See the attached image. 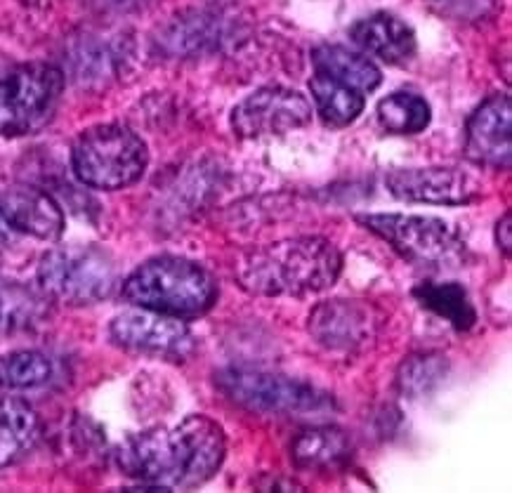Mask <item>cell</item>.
<instances>
[{
	"label": "cell",
	"instance_id": "cell-1",
	"mask_svg": "<svg viewBox=\"0 0 512 493\" xmlns=\"http://www.w3.org/2000/svg\"><path fill=\"white\" fill-rule=\"evenodd\" d=\"M227 437L208 416H189L173 427H152L123 439L116 465L149 491L196 489L222 468Z\"/></svg>",
	"mask_w": 512,
	"mask_h": 493
},
{
	"label": "cell",
	"instance_id": "cell-2",
	"mask_svg": "<svg viewBox=\"0 0 512 493\" xmlns=\"http://www.w3.org/2000/svg\"><path fill=\"white\" fill-rule=\"evenodd\" d=\"M343 272V253L324 236H293L244 253L236 279L260 298H303L331 288Z\"/></svg>",
	"mask_w": 512,
	"mask_h": 493
},
{
	"label": "cell",
	"instance_id": "cell-3",
	"mask_svg": "<svg viewBox=\"0 0 512 493\" xmlns=\"http://www.w3.org/2000/svg\"><path fill=\"white\" fill-rule=\"evenodd\" d=\"M121 295L130 305L194 319L206 314L218 300V286L206 269L177 255H159L147 260L123 281Z\"/></svg>",
	"mask_w": 512,
	"mask_h": 493
},
{
	"label": "cell",
	"instance_id": "cell-4",
	"mask_svg": "<svg viewBox=\"0 0 512 493\" xmlns=\"http://www.w3.org/2000/svg\"><path fill=\"white\" fill-rule=\"evenodd\" d=\"M149 163L142 137L118 123L88 128L71 147V168L85 187L116 192L135 184Z\"/></svg>",
	"mask_w": 512,
	"mask_h": 493
},
{
	"label": "cell",
	"instance_id": "cell-5",
	"mask_svg": "<svg viewBox=\"0 0 512 493\" xmlns=\"http://www.w3.org/2000/svg\"><path fill=\"white\" fill-rule=\"evenodd\" d=\"M64 71L48 62L0 67V137L41 133L62 102Z\"/></svg>",
	"mask_w": 512,
	"mask_h": 493
},
{
	"label": "cell",
	"instance_id": "cell-6",
	"mask_svg": "<svg viewBox=\"0 0 512 493\" xmlns=\"http://www.w3.org/2000/svg\"><path fill=\"white\" fill-rule=\"evenodd\" d=\"M364 225L392 246L406 262L425 269H458L468 262V246L449 222L430 215L373 213L357 215Z\"/></svg>",
	"mask_w": 512,
	"mask_h": 493
},
{
	"label": "cell",
	"instance_id": "cell-7",
	"mask_svg": "<svg viewBox=\"0 0 512 493\" xmlns=\"http://www.w3.org/2000/svg\"><path fill=\"white\" fill-rule=\"evenodd\" d=\"M118 286V267L97 246H59L43 255L38 265V288L64 305H95L107 300Z\"/></svg>",
	"mask_w": 512,
	"mask_h": 493
},
{
	"label": "cell",
	"instance_id": "cell-8",
	"mask_svg": "<svg viewBox=\"0 0 512 493\" xmlns=\"http://www.w3.org/2000/svg\"><path fill=\"white\" fill-rule=\"evenodd\" d=\"M215 385L236 406L272 416H303L333 409L331 394L279 373L225 368L215 376Z\"/></svg>",
	"mask_w": 512,
	"mask_h": 493
},
{
	"label": "cell",
	"instance_id": "cell-9",
	"mask_svg": "<svg viewBox=\"0 0 512 493\" xmlns=\"http://www.w3.org/2000/svg\"><path fill=\"white\" fill-rule=\"evenodd\" d=\"M109 338L123 350L166 361H185L196 345L185 321L142 307L116 314L109 324Z\"/></svg>",
	"mask_w": 512,
	"mask_h": 493
},
{
	"label": "cell",
	"instance_id": "cell-10",
	"mask_svg": "<svg viewBox=\"0 0 512 493\" xmlns=\"http://www.w3.org/2000/svg\"><path fill=\"white\" fill-rule=\"evenodd\" d=\"M312 121V104L298 90L267 85L232 109V130L241 140L286 135Z\"/></svg>",
	"mask_w": 512,
	"mask_h": 493
},
{
	"label": "cell",
	"instance_id": "cell-11",
	"mask_svg": "<svg viewBox=\"0 0 512 493\" xmlns=\"http://www.w3.org/2000/svg\"><path fill=\"white\" fill-rule=\"evenodd\" d=\"M236 31V17L225 8H189L177 12L156 31L154 45L166 57H196L218 50Z\"/></svg>",
	"mask_w": 512,
	"mask_h": 493
},
{
	"label": "cell",
	"instance_id": "cell-12",
	"mask_svg": "<svg viewBox=\"0 0 512 493\" xmlns=\"http://www.w3.org/2000/svg\"><path fill=\"white\" fill-rule=\"evenodd\" d=\"M385 187L399 201L463 206L477 199L479 187L458 168H399L385 177Z\"/></svg>",
	"mask_w": 512,
	"mask_h": 493
},
{
	"label": "cell",
	"instance_id": "cell-13",
	"mask_svg": "<svg viewBox=\"0 0 512 493\" xmlns=\"http://www.w3.org/2000/svg\"><path fill=\"white\" fill-rule=\"evenodd\" d=\"M512 109L508 95H491L472 111L465 126V156L477 166L508 170L512 159Z\"/></svg>",
	"mask_w": 512,
	"mask_h": 493
},
{
	"label": "cell",
	"instance_id": "cell-14",
	"mask_svg": "<svg viewBox=\"0 0 512 493\" xmlns=\"http://www.w3.org/2000/svg\"><path fill=\"white\" fill-rule=\"evenodd\" d=\"M310 335L331 352L357 350L376 333V310L359 300L319 302L310 314Z\"/></svg>",
	"mask_w": 512,
	"mask_h": 493
},
{
	"label": "cell",
	"instance_id": "cell-15",
	"mask_svg": "<svg viewBox=\"0 0 512 493\" xmlns=\"http://www.w3.org/2000/svg\"><path fill=\"white\" fill-rule=\"evenodd\" d=\"M0 218L15 232L43 241H57L64 232V213L59 203L31 184L0 187Z\"/></svg>",
	"mask_w": 512,
	"mask_h": 493
},
{
	"label": "cell",
	"instance_id": "cell-16",
	"mask_svg": "<svg viewBox=\"0 0 512 493\" xmlns=\"http://www.w3.org/2000/svg\"><path fill=\"white\" fill-rule=\"evenodd\" d=\"M350 38L366 55L378 57L380 62L392 67L411 62L418 48L411 26L390 12H376L354 22L350 26Z\"/></svg>",
	"mask_w": 512,
	"mask_h": 493
},
{
	"label": "cell",
	"instance_id": "cell-17",
	"mask_svg": "<svg viewBox=\"0 0 512 493\" xmlns=\"http://www.w3.org/2000/svg\"><path fill=\"white\" fill-rule=\"evenodd\" d=\"M50 317V298L41 288L22 281L0 279V340L26 335Z\"/></svg>",
	"mask_w": 512,
	"mask_h": 493
},
{
	"label": "cell",
	"instance_id": "cell-18",
	"mask_svg": "<svg viewBox=\"0 0 512 493\" xmlns=\"http://www.w3.org/2000/svg\"><path fill=\"white\" fill-rule=\"evenodd\" d=\"M312 64L317 74L331 76L333 81L350 85L361 95L373 92L383 83V74L373 64V59L345 48V45H319L312 50Z\"/></svg>",
	"mask_w": 512,
	"mask_h": 493
},
{
	"label": "cell",
	"instance_id": "cell-19",
	"mask_svg": "<svg viewBox=\"0 0 512 493\" xmlns=\"http://www.w3.org/2000/svg\"><path fill=\"white\" fill-rule=\"evenodd\" d=\"M41 435V420L24 399L0 397V468L26 456Z\"/></svg>",
	"mask_w": 512,
	"mask_h": 493
},
{
	"label": "cell",
	"instance_id": "cell-20",
	"mask_svg": "<svg viewBox=\"0 0 512 493\" xmlns=\"http://www.w3.org/2000/svg\"><path fill=\"white\" fill-rule=\"evenodd\" d=\"M291 456L300 470H336L350 460L352 444L338 427H312L295 437Z\"/></svg>",
	"mask_w": 512,
	"mask_h": 493
},
{
	"label": "cell",
	"instance_id": "cell-21",
	"mask_svg": "<svg viewBox=\"0 0 512 493\" xmlns=\"http://www.w3.org/2000/svg\"><path fill=\"white\" fill-rule=\"evenodd\" d=\"M413 298L420 302V307L446 319L458 331H470L475 326L477 312L468 291L458 281H420L413 288Z\"/></svg>",
	"mask_w": 512,
	"mask_h": 493
},
{
	"label": "cell",
	"instance_id": "cell-22",
	"mask_svg": "<svg viewBox=\"0 0 512 493\" xmlns=\"http://www.w3.org/2000/svg\"><path fill=\"white\" fill-rule=\"evenodd\" d=\"M310 92L319 118L331 128L350 126V123L357 121L366 104L359 90L340 81H333L331 76L317 74V71H314L310 81Z\"/></svg>",
	"mask_w": 512,
	"mask_h": 493
},
{
	"label": "cell",
	"instance_id": "cell-23",
	"mask_svg": "<svg viewBox=\"0 0 512 493\" xmlns=\"http://www.w3.org/2000/svg\"><path fill=\"white\" fill-rule=\"evenodd\" d=\"M378 121L392 135H416L430 126V104L416 92H392L378 102Z\"/></svg>",
	"mask_w": 512,
	"mask_h": 493
},
{
	"label": "cell",
	"instance_id": "cell-24",
	"mask_svg": "<svg viewBox=\"0 0 512 493\" xmlns=\"http://www.w3.org/2000/svg\"><path fill=\"white\" fill-rule=\"evenodd\" d=\"M69 62L76 78L100 81L116 74L118 64L123 62L121 45L102 36H85L71 50Z\"/></svg>",
	"mask_w": 512,
	"mask_h": 493
},
{
	"label": "cell",
	"instance_id": "cell-25",
	"mask_svg": "<svg viewBox=\"0 0 512 493\" xmlns=\"http://www.w3.org/2000/svg\"><path fill=\"white\" fill-rule=\"evenodd\" d=\"M446 371H449V361H446L444 354L437 352H420L413 354L399 366L397 371V390L404 394V397L418 399L430 394L435 387L446 378Z\"/></svg>",
	"mask_w": 512,
	"mask_h": 493
},
{
	"label": "cell",
	"instance_id": "cell-26",
	"mask_svg": "<svg viewBox=\"0 0 512 493\" xmlns=\"http://www.w3.org/2000/svg\"><path fill=\"white\" fill-rule=\"evenodd\" d=\"M52 378V361L41 352L22 350L0 357V385L10 390H29Z\"/></svg>",
	"mask_w": 512,
	"mask_h": 493
},
{
	"label": "cell",
	"instance_id": "cell-27",
	"mask_svg": "<svg viewBox=\"0 0 512 493\" xmlns=\"http://www.w3.org/2000/svg\"><path fill=\"white\" fill-rule=\"evenodd\" d=\"M496 239H498V248H503L505 255H510V213L503 215V220L498 222L496 227Z\"/></svg>",
	"mask_w": 512,
	"mask_h": 493
},
{
	"label": "cell",
	"instance_id": "cell-28",
	"mask_svg": "<svg viewBox=\"0 0 512 493\" xmlns=\"http://www.w3.org/2000/svg\"><path fill=\"white\" fill-rule=\"evenodd\" d=\"M8 239H10V227H8V222L0 218V248L8 243Z\"/></svg>",
	"mask_w": 512,
	"mask_h": 493
}]
</instances>
